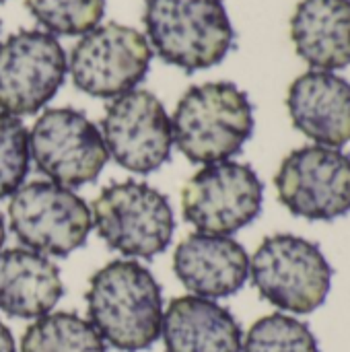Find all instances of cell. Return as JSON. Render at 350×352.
<instances>
[{"instance_id": "obj_19", "label": "cell", "mask_w": 350, "mask_h": 352, "mask_svg": "<svg viewBox=\"0 0 350 352\" xmlns=\"http://www.w3.org/2000/svg\"><path fill=\"white\" fill-rule=\"evenodd\" d=\"M241 351L320 352V344L307 324L285 314H270L250 328Z\"/></svg>"}, {"instance_id": "obj_23", "label": "cell", "mask_w": 350, "mask_h": 352, "mask_svg": "<svg viewBox=\"0 0 350 352\" xmlns=\"http://www.w3.org/2000/svg\"><path fill=\"white\" fill-rule=\"evenodd\" d=\"M4 241H6V225H4V219H2V214H0V250H2V245H4Z\"/></svg>"}, {"instance_id": "obj_8", "label": "cell", "mask_w": 350, "mask_h": 352, "mask_svg": "<svg viewBox=\"0 0 350 352\" xmlns=\"http://www.w3.org/2000/svg\"><path fill=\"white\" fill-rule=\"evenodd\" d=\"M29 157L39 173L64 188H78L99 177L109 153L99 128L78 109L43 111L29 132Z\"/></svg>"}, {"instance_id": "obj_14", "label": "cell", "mask_w": 350, "mask_h": 352, "mask_svg": "<svg viewBox=\"0 0 350 352\" xmlns=\"http://www.w3.org/2000/svg\"><path fill=\"white\" fill-rule=\"evenodd\" d=\"M293 126L316 144L342 148L350 142V82L328 70L297 76L287 95Z\"/></svg>"}, {"instance_id": "obj_7", "label": "cell", "mask_w": 350, "mask_h": 352, "mask_svg": "<svg viewBox=\"0 0 350 352\" xmlns=\"http://www.w3.org/2000/svg\"><path fill=\"white\" fill-rule=\"evenodd\" d=\"M264 186L258 173L235 161L204 165L182 190L184 219L198 233L233 235L262 212Z\"/></svg>"}, {"instance_id": "obj_3", "label": "cell", "mask_w": 350, "mask_h": 352, "mask_svg": "<svg viewBox=\"0 0 350 352\" xmlns=\"http://www.w3.org/2000/svg\"><path fill=\"white\" fill-rule=\"evenodd\" d=\"M142 23L161 60L186 72L221 64L235 41L223 0H144Z\"/></svg>"}, {"instance_id": "obj_16", "label": "cell", "mask_w": 350, "mask_h": 352, "mask_svg": "<svg viewBox=\"0 0 350 352\" xmlns=\"http://www.w3.org/2000/svg\"><path fill=\"white\" fill-rule=\"evenodd\" d=\"M64 295L60 270L29 248L0 252V311L10 318L37 320L50 314Z\"/></svg>"}, {"instance_id": "obj_24", "label": "cell", "mask_w": 350, "mask_h": 352, "mask_svg": "<svg viewBox=\"0 0 350 352\" xmlns=\"http://www.w3.org/2000/svg\"><path fill=\"white\" fill-rule=\"evenodd\" d=\"M0 2H4V0H0Z\"/></svg>"}, {"instance_id": "obj_5", "label": "cell", "mask_w": 350, "mask_h": 352, "mask_svg": "<svg viewBox=\"0 0 350 352\" xmlns=\"http://www.w3.org/2000/svg\"><path fill=\"white\" fill-rule=\"evenodd\" d=\"M97 235L130 258H155L167 250L175 219L169 200L142 182H120L101 190L91 208Z\"/></svg>"}, {"instance_id": "obj_21", "label": "cell", "mask_w": 350, "mask_h": 352, "mask_svg": "<svg viewBox=\"0 0 350 352\" xmlns=\"http://www.w3.org/2000/svg\"><path fill=\"white\" fill-rule=\"evenodd\" d=\"M29 132L10 113L0 111V200L12 196L29 171Z\"/></svg>"}, {"instance_id": "obj_17", "label": "cell", "mask_w": 350, "mask_h": 352, "mask_svg": "<svg viewBox=\"0 0 350 352\" xmlns=\"http://www.w3.org/2000/svg\"><path fill=\"white\" fill-rule=\"evenodd\" d=\"M291 39L314 70L350 66V0H301L291 19Z\"/></svg>"}, {"instance_id": "obj_9", "label": "cell", "mask_w": 350, "mask_h": 352, "mask_svg": "<svg viewBox=\"0 0 350 352\" xmlns=\"http://www.w3.org/2000/svg\"><path fill=\"white\" fill-rule=\"evenodd\" d=\"M274 186L283 206L307 221H336L350 214V155L342 148L309 144L291 151Z\"/></svg>"}, {"instance_id": "obj_15", "label": "cell", "mask_w": 350, "mask_h": 352, "mask_svg": "<svg viewBox=\"0 0 350 352\" xmlns=\"http://www.w3.org/2000/svg\"><path fill=\"white\" fill-rule=\"evenodd\" d=\"M165 352H241L243 332L233 314L212 299L186 295L163 311Z\"/></svg>"}, {"instance_id": "obj_18", "label": "cell", "mask_w": 350, "mask_h": 352, "mask_svg": "<svg viewBox=\"0 0 350 352\" xmlns=\"http://www.w3.org/2000/svg\"><path fill=\"white\" fill-rule=\"evenodd\" d=\"M21 352H105V342L78 314L50 311L25 330Z\"/></svg>"}, {"instance_id": "obj_13", "label": "cell", "mask_w": 350, "mask_h": 352, "mask_svg": "<svg viewBox=\"0 0 350 352\" xmlns=\"http://www.w3.org/2000/svg\"><path fill=\"white\" fill-rule=\"evenodd\" d=\"M173 272L192 295L223 299L248 283L250 256L229 235L192 233L175 248Z\"/></svg>"}, {"instance_id": "obj_4", "label": "cell", "mask_w": 350, "mask_h": 352, "mask_svg": "<svg viewBox=\"0 0 350 352\" xmlns=\"http://www.w3.org/2000/svg\"><path fill=\"white\" fill-rule=\"evenodd\" d=\"M258 293L283 311L307 316L320 309L330 293L334 270L318 243L276 233L266 237L250 260Z\"/></svg>"}, {"instance_id": "obj_10", "label": "cell", "mask_w": 350, "mask_h": 352, "mask_svg": "<svg viewBox=\"0 0 350 352\" xmlns=\"http://www.w3.org/2000/svg\"><path fill=\"white\" fill-rule=\"evenodd\" d=\"M151 58V45L140 31L107 23L80 37L70 52L68 70L83 93L116 99L144 80Z\"/></svg>"}, {"instance_id": "obj_11", "label": "cell", "mask_w": 350, "mask_h": 352, "mask_svg": "<svg viewBox=\"0 0 350 352\" xmlns=\"http://www.w3.org/2000/svg\"><path fill=\"white\" fill-rule=\"evenodd\" d=\"M68 72L66 52L45 31L23 29L0 43V111L31 116L62 87Z\"/></svg>"}, {"instance_id": "obj_2", "label": "cell", "mask_w": 350, "mask_h": 352, "mask_svg": "<svg viewBox=\"0 0 350 352\" xmlns=\"http://www.w3.org/2000/svg\"><path fill=\"white\" fill-rule=\"evenodd\" d=\"M171 132L188 161L198 165L229 161L254 134V105L233 82L194 85L173 111Z\"/></svg>"}, {"instance_id": "obj_12", "label": "cell", "mask_w": 350, "mask_h": 352, "mask_svg": "<svg viewBox=\"0 0 350 352\" xmlns=\"http://www.w3.org/2000/svg\"><path fill=\"white\" fill-rule=\"evenodd\" d=\"M107 153L128 171L146 175L171 157V118L149 91H128L116 97L101 120Z\"/></svg>"}, {"instance_id": "obj_22", "label": "cell", "mask_w": 350, "mask_h": 352, "mask_svg": "<svg viewBox=\"0 0 350 352\" xmlns=\"http://www.w3.org/2000/svg\"><path fill=\"white\" fill-rule=\"evenodd\" d=\"M0 352H17V344L12 338V332L0 322Z\"/></svg>"}, {"instance_id": "obj_6", "label": "cell", "mask_w": 350, "mask_h": 352, "mask_svg": "<svg viewBox=\"0 0 350 352\" xmlns=\"http://www.w3.org/2000/svg\"><path fill=\"white\" fill-rule=\"evenodd\" d=\"M8 219L14 237L25 248L56 258L83 248L93 227L87 202L54 182L21 186L10 198Z\"/></svg>"}, {"instance_id": "obj_20", "label": "cell", "mask_w": 350, "mask_h": 352, "mask_svg": "<svg viewBox=\"0 0 350 352\" xmlns=\"http://www.w3.org/2000/svg\"><path fill=\"white\" fill-rule=\"evenodd\" d=\"M25 6L52 35H85L105 12V0H25Z\"/></svg>"}, {"instance_id": "obj_1", "label": "cell", "mask_w": 350, "mask_h": 352, "mask_svg": "<svg viewBox=\"0 0 350 352\" xmlns=\"http://www.w3.org/2000/svg\"><path fill=\"white\" fill-rule=\"evenodd\" d=\"M87 311L105 344L122 352L146 351L161 336L163 293L149 268L116 260L91 276Z\"/></svg>"}]
</instances>
